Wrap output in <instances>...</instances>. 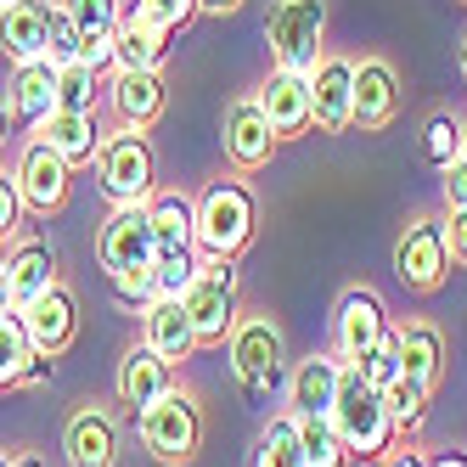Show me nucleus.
<instances>
[{
  "label": "nucleus",
  "mask_w": 467,
  "mask_h": 467,
  "mask_svg": "<svg viewBox=\"0 0 467 467\" xmlns=\"http://www.w3.org/2000/svg\"><path fill=\"white\" fill-rule=\"evenodd\" d=\"M17 192H23V209L28 214H62L68 209V186H74V163H62L46 141H28L17 170H12Z\"/></svg>",
  "instance_id": "nucleus-12"
},
{
  "label": "nucleus",
  "mask_w": 467,
  "mask_h": 467,
  "mask_svg": "<svg viewBox=\"0 0 467 467\" xmlns=\"http://www.w3.org/2000/svg\"><path fill=\"white\" fill-rule=\"evenodd\" d=\"M136 433H141V451L163 467H186L197 451H203V406L197 394L170 383L152 406L136 417Z\"/></svg>",
  "instance_id": "nucleus-4"
},
{
  "label": "nucleus",
  "mask_w": 467,
  "mask_h": 467,
  "mask_svg": "<svg viewBox=\"0 0 467 467\" xmlns=\"http://www.w3.org/2000/svg\"><path fill=\"white\" fill-rule=\"evenodd\" d=\"M428 467H467V451L451 445V451H440V456H428Z\"/></svg>",
  "instance_id": "nucleus-46"
},
{
  "label": "nucleus",
  "mask_w": 467,
  "mask_h": 467,
  "mask_svg": "<svg viewBox=\"0 0 467 467\" xmlns=\"http://www.w3.org/2000/svg\"><path fill=\"white\" fill-rule=\"evenodd\" d=\"M259 108H265V119H271V130H276V141H305L310 136V79L305 74H282V68H271V79H265L259 90Z\"/></svg>",
  "instance_id": "nucleus-17"
},
{
  "label": "nucleus",
  "mask_w": 467,
  "mask_h": 467,
  "mask_svg": "<svg viewBox=\"0 0 467 467\" xmlns=\"http://www.w3.org/2000/svg\"><path fill=\"white\" fill-rule=\"evenodd\" d=\"M12 467H46L40 456H12Z\"/></svg>",
  "instance_id": "nucleus-49"
},
{
  "label": "nucleus",
  "mask_w": 467,
  "mask_h": 467,
  "mask_svg": "<svg viewBox=\"0 0 467 467\" xmlns=\"http://www.w3.org/2000/svg\"><path fill=\"white\" fill-rule=\"evenodd\" d=\"M141 344L158 355V360H170V366H186L197 349V332H192V316L181 298H152V305L141 310Z\"/></svg>",
  "instance_id": "nucleus-21"
},
{
  "label": "nucleus",
  "mask_w": 467,
  "mask_h": 467,
  "mask_svg": "<svg viewBox=\"0 0 467 467\" xmlns=\"http://www.w3.org/2000/svg\"><path fill=\"white\" fill-rule=\"evenodd\" d=\"M327 417H332V428L344 433L349 456H360V462H383V456L400 445V428H394V417H389V406H383V389L366 383L355 360H344L338 400H332Z\"/></svg>",
  "instance_id": "nucleus-2"
},
{
  "label": "nucleus",
  "mask_w": 467,
  "mask_h": 467,
  "mask_svg": "<svg viewBox=\"0 0 467 467\" xmlns=\"http://www.w3.org/2000/svg\"><path fill=\"white\" fill-rule=\"evenodd\" d=\"M0 467H12V451H0Z\"/></svg>",
  "instance_id": "nucleus-52"
},
{
  "label": "nucleus",
  "mask_w": 467,
  "mask_h": 467,
  "mask_svg": "<svg viewBox=\"0 0 467 467\" xmlns=\"http://www.w3.org/2000/svg\"><path fill=\"white\" fill-rule=\"evenodd\" d=\"M96 181H102L108 203H147L158 192V152L147 141V130H119L96 152Z\"/></svg>",
  "instance_id": "nucleus-7"
},
{
  "label": "nucleus",
  "mask_w": 467,
  "mask_h": 467,
  "mask_svg": "<svg viewBox=\"0 0 467 467\" xmlns=\"http://www.w3.org/2000/svg\"><path fill=\"white\" fill-rule=\"evenodd\" d=\"M28 355H35V344H28L23 310H0V389H17Z\"/></svg>",
  "instance_id": "nucleus-32"
},
{
  "label": "nucleus",
  "mask_w": 467,
  "mask_h": 467,
  "mask_svg": "<svg viewBox=\"0 0 467 467\" xmlns=\"http://www.w3.org/2000/svg\"><path fill=\"white\" fill-rule=\"evenodd\" d=\"M23 192H17V181L12 175H0V243H12L17 231H23Z\"/></svg>",
  "instance_id": "nucleus-40"
},
{
  "label": "nucleus",
  "mask_w": 467,
  "mask_h": 467,
  "mask_svg": "<svg viewBox=\"0 0 467 467\" xmlns=\"http://www.w3.org/2000/svg\"><path fill=\"white\" fill-rule=\"evenodd\" d=\"M383 467H428V456H422V451H411V445H406V451L394 445V451L383 456Z\"/></svg>",
  "instance_id": "nucleus-45"
},
{
  "label": "nucleus",
  "mask_w": 467,
  "mask_h": 467,
  "mask_svg": "<svg viewBox=\"0 0 467 467\" xmlns=\"http://www.w3.org/2000/svg\"><path fill=\"white\" fill-rule=\"evenodd\" d=\"M225 360L248 400H271L287 378V338H282L276 316H259V310L237 316V327L225 338Z\"/></svg>",
  "instance_id": "nucleus-3"
},
{
  "label": "nucleus",
  "mask_w": 467,
  "mask_h": 467,
  "mask_svg": "<svg viewBox=\"0 0 467 467\" xmlns=\"http://www.w3.org/2000/svg\"><path fill=\"white\" fill-rule=\"evenodd\" d=\"M40 141H46L62 163L85 170V163H96V152H102V124H96V113H68V108H57V113H46V124H40Z\"/></svg>",
  "instance_id": "nucleus-25"
},
{
  "label": "nucleus",
  "mask_w": 467,
  "mask_h": 467,
  "mask_svg": "<svg viewBox=\"0 0 467 467\" xmlns=\"http://www.w3.org/2000/svg\"><path fill=\"white\" fill-rule=\"evenodd\" d=\"M394 276L422 298L451 282V248H445V220L440 214H417L394 237Z\"/></svg>",
  "instance_id": "nucleus-9"
},
{
  "label": "nucleus",
  "mask_w": 467,
  "mask_h": 467,
  "mask_svg": "<svg viewBox=\"0 0 467 467\" xmlns=\"http://www.w3.org/2000/svg\"><path fill=\"white\" fill-rule=\"evenodd\" d=\"M440 197L445 209H467V158H451L440 170Z\"/></svg>",
  "instance_id": "nucleus-41"
},
{
  "label": "nucleus",
  "mask_w": 467,
  "mask_h": 467,
  "mask_svg": "<svg viewBox=\"0 0 467 467\" xmlns=\"http://www.w3.org/2000/svg\"><path fill=\"white\" fill-rule=\"evenodd\" d=\"M6 108H12V124H28V130H40L46 113H57V68L51 62H23L6 85Z\"/></svg>",
  "instance_id": "nucleus-27"
},
{
  "label": "nucleus",
  "mask_w": 467,
  "mask_h": 467,
  "mask_svg": "<svg viewBox=\"0 0 467 467\" xmlns=\"http://www.w3.org/2000/svg\"><path fill=\"white\" fill-rule=\"evenodd\" d=\"M428 400H433V394H428L422 383H411L406 372H400V378L383 389V406H389V417H394V428H400V433H417V428H422Z\"/></svg>",
  "instance_id": "nucleus-33"
},
{
  "label": "nucleus",
  "mask_w": 467,
  "mask_h": 467,
  "mask_svg": "<svg viewBox=\"0 0 467 467\" xmlns=\"http://www.w3.org/2000/svg\"><path fill=\"white\" fill-rule=\"evenodd\" d=\"M68 6V17H74V28H79V62L85 68H113V28H119V17H124V0H62Z\"/></svg>",
  "instance_id": "nucleus-24"
},
{
  "label": "nucleus",
  "mask_w": 467,
  "mask_h": 467,
  "mask_svg": "<svg viewBox=\"0 0 467 467\" xmlns=\"http://www.w3.org/2000/svg\"><path fill=\"white\" fill-rule=\"evenodd\" d=\"M12 141V108H6V96H0V147Z\"/></svg>",
  "instance_id": "nucleus-47"
},
{
  "label": "nucleus",
  "mask_w": 467,
  "mask_h": 467,
  "mask_svg": "<svg viewBox=\"0 0 467 467\" xmlns=\"http://www.w3.org/2000/svg\"><path fill=\"white\" fill-rule=\"evenodd\" d=\"M462 158H467V119H462Z\"/></svg>",
  "instance_id": "nucleus-51"
},
{
  "label": "nucleus",
  "mask_w": 467,
  "mask_h": 467,
  "mask_svg": "<svg viewBox=\"0 0 467 467\" xmlns=\"http://www.w3.org/2000/svg\"><path fill=\"white\" fill-rule=\"evenodd\" d=\"M406 108V90H400V68L389 57H360L355 62V130L378 136L389 130Z\"/></svg>",
  "instance_id": "nucleus-13"
},
{
  "label": "nucleus",
  "mask_w": 467,
  "mask_h": 467,
  "mask_svg": "<svg viewBox=\"0 0 467 467\" xmlns=\"http://www.w3.org/2000/svg\"><path fill=\"white\" fill-rule=\"evenodd\" d=\"M220 147H225V163L237 175H259V170H271V158H276V130L271 119H265L259 108V96H237V102H225V124H220Z\"/></svg>",
  "instance_id": "nucleus-10"
},
{
  "label": "nucleus",
  "mask_w": 467,
  "mask_h": 467,
  "mask_svg": "<svg viewBox=\"0 0 467 467\" xmlns=\"http://www.w3.org/2000/svg\"><path fill=\"white\" fill-rule=\"evenodd\" d=\"M389 327H394L389 321V305H383L372 287H344L338 310H332V338H338V355L344 360H360Z\"/></svg>",
  "instance_id": "nucleus-15"
},
{
  "label": "nucleus",
  "mask_w": 467,
  "mask_h": 467,
  "mask_svg": "<svg viewBox=\"0 0 467 467\" xmlns=\"http://www.w3.org/2000/svg\"><path fill=\"white\" fill-rule=\"evenodd\" d=\"M248 0H197V17H237Z\"/></svg>",
  "instance_id": "nucleus-44"
},
{
  "label": "nucleus",
  "mask_w": 467,
  "mask_h": 467,
  "mask_svg": "<svg viewBox=\"0 0 467 467\" xmlns=\"http://www.w3.org/2000/svg\"><path fill=\"white\" fill-rule=\"evenodd\" d=\"M170 383H175V366H170V360H158L147 344H130V349H124V360H119V406H124L130 417H141Z\"/></svg>",
  "instance_id": "nucleus-23"
},
{
  "label": "nucleus",
  "mask_w": 467,
  "mask_h": 467,
  "mask_svg": "<svg viewBox=\"0 0 467 467\" xmlns=\"http://www.w3.org/2000/svg\"><path fill=\"white\" fill-rule=\"evenodd\" d=\"M68 467H113L119 462V417L108 406H79L62 428Z\"/></svg>",
  "instance_id": "nucleus-18"
},
{
  "label": "nucleus",
  "mask_w": 467,
  "mask_h": 467,
  "mask_svg": "<svg viewBox=\"0 0 467 467\" xmlns=\"http://www.w3.org/2000/svg\"><path fill=\"white\" fill-rule=\"evenodd\" d=\"M40 383H51V355H28V366H23V378H17V389H40Z\"/></svg>",
  "instance_id": "nucleus-43"
},
{
  "label": "nucleus",
  "mask_w": 467,
  "mask_h": 467,
  "mask_svg": "<svg viewBox=\"0 0 467 467\" xmlns=\"http://www.w3.org/2000/svg\"><path fill=\"white\" fill-rule=\"evenodd\" d=\"M96 265L108 271V282H130L152 271V220L147 203H119L102 231H96Z\"/></svg>",
  "instance_id": "nucleus-8"
},
{
  "label": "nucleus",
  "mask_w": 467,
  "mask_h": 467,
  "mask_svg": "<svg viewBox=\"0 0 467 467\" xmlns=\"http://www.w3.org/2000/svg\"><path fill=\"white\" fill-rule=\"evenodd\" d=\"M422 158L433 163V170H445L451 158H462V119L456 113H433L422 124Z\"/></svg>",
  "instance_id": "nucleus-35"
},
{
  "label": "nucleus",
  "mask_w": 467,
  "mask_h": 467,
  "mask_svg": "<svg viewBox=\"0 0 467 467\" xmlns=\"http://www.w3.org/2000/svg\"><path fill=\"white\" fill-rule=\"evenodd\" d=\"M152 220V259H186L197 254V209L186 192H152L147 197Z\"/></svg>",
  "instance_id": "nucleus-20"
},
{
  "label": "nucleus",
  "mask_w": 467,
  "mask_h": 467,
  "mask_svg": "<svg viewBox=\"0 0 467 467\" xmlns=\"http://www.w3.org/2000/svg\"><path fill=\"white\" fill-rule=\"evenodd\" d=\"M197 259H203V254L152 259V293H158V298H186V287H192V276H197Z\"/></svg>",
  "instance_id": "nucleus-39"
},
{
  "label": "nucleus",
  "mask_w": 467,
  "mask_h": 467,
  "mask_svg": "<svg viewBox=\"0 0 467 467\" xmlns=\"http://www.w3.org/2000/svg\"><path fill=\"white\" fill-rule=\"evenodd\" d=\"M130 12L158 23L163 35H181V28H192V17H197V0H130Z\"/></svg>",
  "instance_id": "nucleus-38"
},
{
  "label": "nucleus",
  "mask_w": 467,
  "mask_h": 467,
  "mask_svg": "<svg viewBox=\"0 0 467 467\" xmlns=\"http://www.w3.org/2000/svg\"><path fill=\"white\" fill-rule=\"evenodd\" d=\"M6 282H12V310L35 305V298L57 282V254L51 243H17L6 259Z\"/></svg>",
  "instance_id": "nucleus-29"
},
{
  "label": "nucleus",
  "mask_w": 467,
  "mask_h": 467,
  "mask_svg": "<svg viewBox=\"0 0 467 467\" xmlns=\"http://www.w3.org/2000/svg\"><path fill=\"white\" fill-rule=\"evenodd\" d=\"M0 310H12V282H6V259H0Z\"/></svg>",
  "instance_id": "nucleus-48"
},
{
  "label": "nucleus",
  "mask_w": 467,
  "mask_h": 467,
  "mask_svg": "<svg viewBox=\"0 0 467 467\" xmlns=\"http://www.w3.org/2000/svg\"><path fill=\"white\" fill-rule=\"evenodd\" d=\"M186 316H192V332L197 344L214 349L231 338V327H237V259H197V276L186 287Z\"/></svg>",
  "instance_id": "nucleus-6"
},
{
  "label": "nucleus",
  "mask_w": 467,
  "mask_h": 467,
  "mask_svg": "<svg viewBox=\"0 0 467 467\" xmlns=\"http://www.w3.org/2000/svg\"><path fill=\"white\" fill-rule=\"evenodd\" d=\"M175 35H163L158 23H147L141 12H130L124 6V17H119V28H113V68H163L170 62V46Z\"/></svg>",
  "instance_id": "nucleus-26"
},
{
  "label": "nucleus",
  "mask_w": 467,
  "mask_h": 467,
  "mask_svg": "<svg viewBox=\"0 0 467 467\" xmlns=\"http://www.w3.org/2000/svg\"><path fill=\"white\" fill-rule=\"evenodd\" d=\"M305 79H310V124L321 136L355 130V57H332L327 51Z\"/></svg>",
  "instance_id": "nucleus-11"
},
{
  "label": "nucleus",
  "mask_w": 467,
  "mask_h": 467,
  "mask_svg": "<svg viewBox=\"0 0 467 467\" xmlns=\"http://www.w3.org/2000/svg\"><path fill=\"white\" fill-rule=\"evenodd\" d=\"M79 28H74V17H68V6H51V17H46V62L51 68H62V62H79Z\"/></svg>",
  "instance_id": "nucleus-37"
},
{
  "label": "nucleus",
  "mask_w": 467,
  "mask_h": 467,
  "mask_svg": "<svg viewBox=\"0 0 467 467\" xmlns=\"http://www.w3.org/2000/svg\"><path fill=\"white\" fill-rule=\"evenodd\" d=\"M445 248L451 265H467V209H445Z\"/></svg>",
  "instance_id": "nucleus-42"
},
{
  "label": "nucleus",
  "mask_w": 467,
  "mask_h": 467,
  "mask_svg": "<svg viewBox=\"0 0 467 467\" xmlns=\"http://www.w3.org/2000/svg\"><path fill=\"white\" fill-rule=\"evenodd\" d=\"M192 209H197V254L203 259H237L259 231V197L237 175L203 186L192 197Z\"/></svg>",
  "instance_id": "nucleus-1"
},
{
  "label": "nucleus",
  "mask_w": 467,
  "mask_h": 467,
  "mask_svg": "<svg viewBox=\"0 0 467 467\" xmlns=\"http://www.w3.org/2000/svg\"><path fill=\"white\" fill-rule=\"evenodd\" d=\"M96 90H102V74L85 68V62H62V68H57V108L96 113Z\"/></svg>",
  "instance_id": "nucleus-34"
},
{
  "label": "nucleus",
  "mask_w": 467,
  "mask_h": 467,
  "mask_svg": "<svg viewBox=\"0 0 467 467\" xmlns=\"http://www.w3.org/2000/svg\"><path fill=\"white\" fill-rule=\"evenodd\" d=\"M23 327H28V344L57 360L62 349L79 338V298H74V287L51 282L35 305H23Z\"/></svg>",
  "instance_id": "nucleus-16"
},
{
  "label": "nucleus",
  "mask_w": 467,
  "mask_h": 467,
  "mask_svg": "<svg viewBox=\"0 0 467 467\" xmlns=\"http://www.w3.org/2000/svg\"><path fill=\"white\" fill-rule=\"evenodd\" d=\"M0 6H12V0H0Z\"/></svg>",
  "instance_id": "nucleus-53"
},
{
  "label": "nucleus",
  "mask_w": 467,
  "mask_h": 467,
  "mask_svg": "<svg viewBox=\"0 0 467 467\" xmlns=\"http://www.w3.org/2000/svg\"><path fill=\"white\" fill-rule=\"evenodd\" d=\"M265 46H271V68L310 74L327 57V0H271L265 6Z\"/></svg>",
  "instance_id": "nucleus-5"
},
{
  "label": "nucleus",
  "mask_w": 467,
  "mask_h": 467,
  "mask_svg": "<svg viewBox=\"0 0 467 467\" xmlns=\"http://www.w3.org/2000/svg\"><path fill=\"white\" fill-rule=\"evenodd\" d=\"M456 62H462V79H467V35H462V46H456Z\"/></svg>",
  "instance_id": "nucleus-50"
},
{
  "label": "nucleus",
  "mask_w": 467,
  "mask_h": 467,
  "mask_svg": "<svg viewBox=\"0 0 467 467\" xmlns=\"http://www.w3.org/2000/svg\"><path fill=\"white\" fill-rule=\"evenodd\" d=\"M108 102L119 130H152L170 108V79H163V68H113Z\"/></svg>",
  "instance_id": "nucleus-14"
},
{
  "label": "nucleus",
  "mask_w": 467,
  "mask_h": 467,
  "mask_svg": "<svg viewBox=\"0 0 467 467\" xmlns=\"http://www.w3.org/2000/svg\"><path fill=\"white\" fill-rule=\"evenodd\" d=\"M57 0H12L0 6V51L12 57V68L23 62H46V17Z\"/></svg>",
  "instance_id": "nucleus-22"
},
{
  "label": "nucleus",
  "mask_w": 467,
  "mask_h": 467,
  "mask_svg": "<svg viewBox=\"0 0 467 467\" xmlns=\"http://www.w3.org/2000/svg\"><path fill=\"white\" fill-rule=\"evenodd\" d=\"M338 378H344V355L338 349H316L293 366L287 378V406L293 417H327L332 400H338Z\"/></svg>",
  "instance_id": "nucleus-19"
},
{
  "label": "nucleus",
  "mask_w": 467,
  "mask_h": 467,
  "mask_svg": "<svg viewBox=\"0 0 467 467\" xmlns=\"http://www.w3.org/2000/svg\"><path fill=\"white\" fill-rule=\"evenodd\" d=\"M462 6H467V0H462Z\"/></svg>",
  "instance_id": "nucleus-54"
},
{
  "label": "nucleus",
  "mask_w": 467,
  "mask_h": 467,
  "mask_svg": "<svg viewBox=\"0 0 467 467\" xmlns=\"http://www.w3.org/2000/svg\"><path fill=\"white\" fill-rule=\"evenodd\" d=\"M254 467H305V445H298V417L293 411L265 422L259 445H254Z\"/></svg>",
  "instance_id": "nucleus-30"
},
{
  "label": "nucleus",
  "mask_w": 467,
  "mask_h": 467,
  "mask_svg": "<svg viewBox=\"0 0 467 467\" xmlns=\"http://www.w3.org/2000/svg\"><path fill=\"white\" fill-rule=\"evenodd\" d=\"M298 445H305V467H349V445L332 428V417H298Z\"/></svg>",
  "instance_id": "nucleus-31"
},
{
  "label": "nucleus",
  "mask_w": 467,
  "mask_h": 467,
  "mask_svg": "<svg viewBox=\"0 0 467 467\" xmlns=\"http://www.w3.org/2000/svg\"><path fill=\"white\" fill-rule=\"evenodd\" d=\"M355 366H360V378L372 383V389H389V383L400 378V327H389L383 338H378L372 349H366Z\"/></svg>",
  "instance_id": "nucleus-36"
},
{
  "label": "nucleus",
  "mask_w": 467,
  "mask_h": 467,
  "mask_svg": "<svg viewBox=\"0 0 467 467\" xmlns=\"http://www.w3.org/2000/svg\"><path fill=\"white\" fill-rule=\"evenodd\" d=\"M400 372L411 383H422L428 394L445 378V332L433 321H406L400 327Z\"/></svg>",
  "instance_id": "nucleus-28"
}]
</instances>
